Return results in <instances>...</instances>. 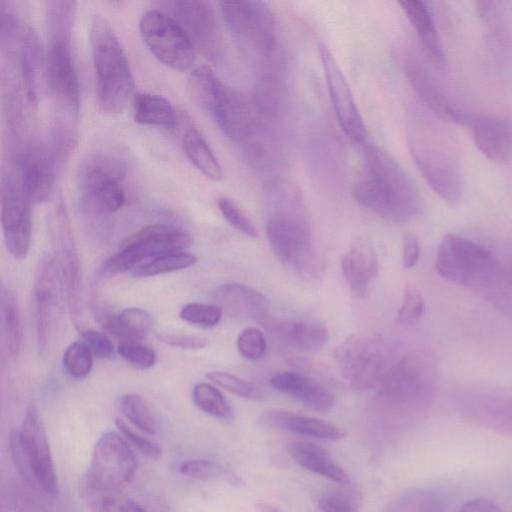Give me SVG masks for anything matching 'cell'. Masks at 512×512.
<instances>
[{"label":"cell","mask_w":512,"mask_h":512,"mask_svg":"<svg viewBox=\"0 0 512 512\" xmlns=\"http://www.w3.org/2000/svg\"><path fill=\"white\" fill-rule=\"evenodd\" d=\"M353 194L360 205L393 223L410 221L420 209L419 193L409 175L389 152L373 144L365 147Z\"/></svg>","instance_id":"1"},{"label":"cell","mask_w":512,"mask_h":512,"mask_svg":"<svg viewBox=\"0 0 512 512\" xmlns=\"http://www.w3.org/2000/svg\"><path fill=\"white\" fill-rule=\"evenodd\" d=\"M411 156L430 188L450 203L463 193L461 165L449 133L429 115L415 109L408 121Z\"/></svg>","instance_id":"2"},{"label":"cell","mask_w":512,"mask_h":512,"mask_svg":"<svg viewBox=\"0 0 512 512\" xmlns=\"http://www.w3.org/2000/svg\"><path fill=\"white\" fill-rule=\"evenodd\" d=\"M90 42L98 106L104 114H119L134 90L126 53L110 24L100 16L93 18Z\"/></svg>","instance_id":"3"},{"label":"cell","mask_w":512,"mask_h":512,"mask_svg":"<svg viewBox=\"0 0 512 512\" xmlns=\"http://www.w3.org/2000/svg\"><path fill=\"white\" fill-rule=\"evenodd\" d=\"M12 460L25 482L51 497L60 493L59 482L44 423L31 401L19 428L9 435Z\"/></svg>","instance_id":"4"},{"label":"cell","mask_w":512,"mask_h":512,"mask_svg":"<svg viewBox=\"0 0 512 512\" xmlns=\"http://www.w3.org/2000/svg\"><path fill=\"white\" fill-rule=\"evenodd\" d=\"M436 381L432 357L413 351L397 360L379 386L385 404L401 412H419L429 405Z\"/></svg>","instance_id":"5"},{"label":"cell","mask_w":512,"mask_h":512,"mask_svg":"<svg viewBox=\"0 0 512 512\" xmlns=\"http://www.w3.org/2000/svg\"><path fill=\"white\" fill-rule=\"evenodd\" d=\"M334 362L341 377L360 390L380 386L394 360L389 344L379 335H351L334 350Z\"/></svg>","instance_id":"6"},{"label":"cell","mask_w":512,"mask_h":512,"mask_svg":"<svg viewBox=\"0 0 512 512\" xmlns=\"http://www.w3.org/2000/svg\"><path fill=\"white\" fill-rule=\"evenodd\" d=\"M191 243V235L181 227L164 223L147 225L122 241L119 250L103 263L101 274L111 277L132 272L143 260L182 252Z\"/></svg>","instance_id":"7"},{"label":"cell","mask_w":512,"mask_h":512,"mask_svg":"<svg viewBox=\"0 0 512 512\" xmlns=\"http://www.w3.org/2000/svg\"><path fill=\"white\" fill-rule=\"evenodd\" d=\"M36 335L39 353L49 354L63 332L66 295L55 257L45 253L39 259L34 280Z\"/></svg>","instance_id":"8"},{"label":"cell","mask_w":512,"mask_h":512,"mask_svg":"<svg viewBox=\"0 0 512 512\" xmlns=\"http://www.w3.org/2000/svg\"><path fill=\"white\" fill-rule=\"evenodd\" d=\"M48 28L46 77L55 104L66 117H77L80 104L78 77L71 53L73 24L52 23Z\"/></svg>","instance_id":"9"},{"label":"cell","mask_w":512,"mask_h":512,"mask_svg":"<svg viewBox=\"0 0 512 512\" xmlns=\"http://www.w3.org/2000/svg\"><path fill=\"white\" fill-rule=\"evenodd\" d=\"M223 20L245 52L258 58L271 56L276 48V24L262 1H222Z\"/></svg>","instance_id":"10"},{"label":"cell","mask_w":512,"mask_h":512,"mask_svg":"<svg viewBox=\"0 0 512 512\" xmlns=\"http://www.w3.org/2000/svg\"><path fill=\"white\" fill-rule=\"evenodd\" d=\"M266 233L274 254L285 266L307 277L318 274L320 262L306 216L272 213Z\"/></svg>","instance_id":"11"},{"label":"cell","mask_w":512,"mask_h":512,"mask_svg":"<svg viewBox=\"0 0 512 512\" xmlns=\"http://www.w3.org/2000/svg\"><path fill=\"white\" fill-rule=\"evenodd\" d=\"M137 459L131 446L115 431H106L94 445L80 487L122 490L134 477Z\"/></svg>","instance_id":"12"},{"label":"cell","mask_w":512,"mask_h":512,"mask_svg":"<svg viewBox=\"0 0 512 512\" xmlns=\"http://www.w3.org/2000/svg\"><path fill=\"white\" fill-rule=\"evenodd\" d=\"M499 261L486 248L455 234L439 243L436 269L445 279L473 290Z\"/></svg>","instance_id":"13"},{"label":"cell","mask_w":512,"mask_h":512,"mask_svg":"<svg viewBox=\"0 0 512 512\" xmlns=\"http://www.w3.org/2000/svg\"><path fill=\"white\" fill-rule=\"evenodd\" d=\"M141 38L149 51L163 65L187 70L195 61V47L181 27L162 10L150 9L139 21Z\"/></svg>","instance_id":"14"},{"label":"cell","mask_w":512,"mask_h":512,"mask_svg":"<svg viewBox=\"0 0 512 512\" xmlns=\"http://www.w3.org/2000/svg\"><path fill=\"white\" fill-rule=\"evenodd\" d=\"M50 232L56 261L62 276L68 312L76 328L83 317L82 272L78 249L65 205L60 202L50 221Z\"/></svg>","instance_id":"15"},{"label":"cell","mask_w":512,"mask_h":512,"mask_svg":"<svg viewBox=\"0 0 512 512\" xmlns=\"http://www.w3.org/2000/svg\"><path fill=\"white\" fill-rule=\"evenodd\" d=\"M122 179L119 164L112 159L95 156L85 161L79 170V192L90 208L102 213H114L126 201Z\"/></svg>","instance_id":"16"},{"label":"cell","mask_w":512,"mask_h":512,"mask_svg":"<svg viewBox=\"0 0 512 512\" xmlns=\"http://www.w3.org/2000/svg\"><path fill=\"white\" fill-rule=\"evenodd\" d=\"M1 225L6 247L16 259H24L31 245V201L19 180L1 177Z\"/></svg>","instance_id":"17"},{"label":"cell","mask_w":512,"mask_h":512,"mask_svg":"<svg viewBox=\"0 0 512 512\" xmlns=\"http://www.w3.org/2000/svg\"><path fill=\"white\" fill-rule=\"evenodd\" d=\"M168 5L194 47L209 60L218 62L223 56V38L211 3L190 0L172 1Z\"/></svg>","instance_id":"18"},{"label":"cell","mask_w":512,"mask_h":512,"mask_svg":"<svg viewBox=\"0 0 512 512\" xmlns=\"http://www.w3.org/2000/svg\"><path fill=\"white\" fill-rule=\"evenodd\" d=\"M318 48L337 121L349 139L363 143L367 138L366 127L342 70L331 51L324 44H320Z\"/></svg>","instance_id":"19"},{"label":"cell","mask_w":512,"mask_h":512,"mask_svg":"<svg viewBox=\"0 0 512 512\" xmlns=\"http://www.w3.org/2000/svg\"><path fill=\"white\" fill-rule=\"evenodd\" d=\"M404 73L421 102L435 116L466 126L471 113L459 108L432 74L423 60L414 52L403 59Z\"/></svg>","instance_id":"20"},{"label":"cell","mask_w":512,"mask_h":512,"mask_svg":"<svg viewBox=\"0 0 512 512\" xmlns=\"http://www.w3.org/2000/svg\"><path fill=\"white\" fill-rule=\"evenodd\" d=\"M19 182L33 203L47 201L55 183V160L51 152L40 145H30L19 155Z\"/></svg>","instance_id":"21"},{"label":"cell","mask_w":512,"mask_h":512,"mask_svg":"<svg viewBox=\"0 0 512 512\" xmlns=\"http://www.w3.org/2000/svg\"><path fill=\"white\" fill-rule=\"evenodd\" d=\"M211 117L223 133L236 142H241L262 121L252 95H247L228 86Z\"/></svg>","instance_id":"22"},{"label":"cell","mask_w":512,"mask_h":512,"mask_svg":"<svg viewBox=\"0 0 512 512\" xmlns=\"http://www.w3.org/2000/svg\"><path fill=\"white\" fill-rule=\"evenodd\" d=\"M478 150L497 163L512 160V123L497 116L471 114L467 123Z\"/></svg>","instance_id":"23"},{"label":"cell","mask_w":512,"mask_h":512,"mask_svg":"<svg viewBox=\"0 0 512 512\" xmlns=\"http://www.w3.org/2000/svg\"><path fill=\"white\" fill-rule=\"evenodd\" d=\"M261 323L278 342L300 352H317L329 339L325 325L316 321L276 319L267 316Z\"/></svg>","instance_id":"24"},{"label":"cell","mask_w":512,"mask_h":512,"mask_svg":"<svg viewBox=\"0 0 512 512\" xmlns=\"http://www.w3.org/2000/svg\"><path fill=\"white\" fill-rule=\"evenodd\" d=\"M341 268L351 292L356 297H365L370 283L379 271L372 241L363 236L355 237L348 251L342 256Z\"/></svg>","instance_id":"25"},{"label":"cell","mask_w":512,"mask_h":512,"mask_svg":"<svg viewBox=\"0 0 512 512\" xmlns=\"http://www.w3.org/2000/svg\"><path fill=\"white\" fill-rule=\"evenodd\" d=\"M212 297L222 311L239 319L262 321L269 308L267 298L254 288L241 283H226L218 286Z\"/></svg>","instance_id":"26"},{"label":"cell","mask_w":512,"mask_h":512,"mask_svg":"<svg viewBox=\"0 0 512 512\" xmlns=\"http://www.w3.org/2000/svg\"><path fill=\"white\" fill-rule=\"evenodd\" d=\"M260 422L274 429L318 439L338 440L347 434L332 422L280 409L264 412Z\"/></svg>","instance_id":"27"},{"label":"cell","mask_w":512,"mask_h":512,"mask_svg":"<svg viewBox=\"0 0 512 512\" xmlns=\"http://www.w3.org/2000/svg\"><path fill=\"white\" fill-rule=\"evenodd\" d=\"M270 382L279 392L316 411L327 412L334 406L333 394L322 383L302 373L280 371L272 376Z\"/></svg>","instance_id":"28"},{"label":"cell","mask_w":512,"mask_h":512,"mask_svg":"<svg viewBox=\"0 0 512 512\" xmlns=\"http://www.w3.org/2000/svg\"><path fill=\"white\" fill-rule=\"evenodd\" d=\"M398 4L416 31L429 62L436 70L445 71L446 55L429 8L424 2L418 0H403Z\"/></svg>","instance_id":"29"},{"label":"cell","mask_w":512,"mask_h":512,"mask_svg":"<svg viewBox=\"0 0 512 512\" xmlns=\"http://www.w3.org/2000/svg\"><path fill=\"white\" fill-rule=\"evenodd\" d=\"M100 326L122 341H141L153 326L152 316L144 309L129 307L118 314L100 309L97 313Z\"/></svg>","instance_id":"30"},{"label":"cell","mask_w":512,"mask_h":512,"mask_svg":"<svg viewBox=\"0 0 512 512\" xmlns=\"http://www.w3.org/2000/svg\"><path fill=\"white\" fill-rule=\"evenodd\" d=\"M288 451L292 459L304 469L338 484H349L346 471L320 445L296 441L289 444Z\"/></svg>","instance_id":"31"},{"label":"cell","mask_w":512,"mask_h":512,"mask_svg":"<svg viewBox=\"0 0 512 512\" xmlns=\"http://www.w3.org/2000/svg\"><path fill=\"white\" fill-rule=\"evenodd\" d=\"M243 157L252 168L267 172L278 162L279 152L271 129L261 121L241 142Z\"/></svg>","instance_id":"32"},{"label":"cell","mask_w":512,"mask_h":512,"mask_svg":"<svg viewBox=\"0 0 512 512\" xmlns=\"http://www.w3.org/2000/svg\"><path fill=\"white\" fill-rule=\"evenodd\" d=\"M20 73L28 101L33 104L37 97V75L41 63V46L30 27L21 28L17 34Z\"/></svg>","instance_id":"33"},{"label":"cell","mask_w":512,"mask_h":512,"mask_svg":"<svg viewBox=\"0 0 512 512\" xmlns=\"http://www.w3.org/2000/svg\"><path fill=\"white\" fill-rule=\"evenodd\" d=\"M135 122L166 129L177 125V115L172 104L163 96L140 92L132 98Z\"/></svg>","instance_id":"34"},{"label":"cell","mask_w":512,"mask_h":512,"mask_svg":"<svg viewBox=\"0 0 512 512\" xmlns=\"http://www.w3.org/2000/svg\"><path fill=\"white\" fill-rule=\"evenodd\" d=\"M227 85L208 66H198L187 79V91L192 101L211 116L216 110Z\"/></svg>","instance_id":"35"},{"label":"cell","mask_w":512,"mask_h":512,"mask_svg":"<svg viewBox=\"0 0 512 512\" xmlns=\"http://www.w3.org/2000/svg\"><path fill=\"white\" fill-rule=\"evenodd\" d=\"M183 151L193 166L213 181H220L223 173L218 159L201 133L188 127L182 137Z\"/></svg>","instance_id":"36"},{"label":"cell","mask_w":512,"mask_h":512,"mask_svg":"<svg viewBox=\"0 0 512 512\" xmlns=\"http://www.w3.org/2000/svg\"><path fill=\"white\" fill-rule=\"evenodd\" d=\"M0 306L2 335L7 351L11 356H17L23 334L21 312L14 292L4 284L0 288Z\"/></svg>","instance_id":"37"},{"label":"cell","mask_w":512,"mask_h":512,"mask_svg":"<svg viewBox=\"0 0 512 512\" xmlns=\"http://www.w3.org/2000/svg\"><path fill=\"white\" fill-rule=\"evenodd\" d=\"M80 494L90 512H147L120 489L80 487Z\"/></svg>","instance_id":"38"},{"label":"cell","mask_w":512,"mask_h":512,"mask_svg":"<svg viewBox=\"0 0 512 512\" xmlns=\"http://www.w3.org/2000/svg\"><path fill=\"white\" fill-rule=\"evenodd\" d=\"M384 512H446V501L434 489L415 488L394 498Z\"/></svg>","instance_id":"39"},{"label":"cell","mask_w":512,"mask_h":512,"mask_svg":"<svg viewBox=\"0 0 512 512\" xmlns=\"http://www.w3.org/2000/svg\"><path fill=\"white\" fill-rule=\"evenodd\" d=\"M255 107L262 117H276L283 105V87L273 72H265L258 79L252 94Z\"/></svg>","instance_id":"40"},{"label":"cell","mask_w":512,"mask_h":512,"mask_svg":"<svg viewBox=\"0 0 512 512\" xmlns=\"http://www.w3.org/2000/svg\"><path fill=\"white\" fill-rule=\"evenodd\" d=\"M476 10L494 37L502 44H509L511 41V24L506 3L500 1H478L476 2Z\"/></svg>","instance_id":"41"},{"label":"cell","mask_w":512,"mask_h":512,"mask_svg":"<svg viewBox=\"0 0 512 512\" xmlns=\"http://www.w3.org/2000/svg\"><path fill=\"white\" fill-rule=\"evenodd\" d=\"M192 400L201 411L212 417L224 420L233 418V409L226 398L209 383H197L192 390Z\"/></svg>","instance_id":"42"},{"label":"cell","mask_w":512,"mask_h":512,"mask_svg":"<svg viewBox=\"0 0 512 512\" xmlns=\"http://www.w3.org/2000/svg\"><path fill=\"white\" fill-rule=\"evenodd\" d=\"M197 258L187 252L161 255L138 265L131 273L135 277H151L179 271L194 265Z\"/></svg>","instance_id":"43"},{"label":"cell","mask_w":512,"mask_h":512,"mask_svg":"<svg viewBox=\"0 0 512 512\" xmlns=\"http://www.w3.org/2000/svg\"><path fill=\"white\" fill-rule=\"evenodd\" d=\"M360 505L359 493L349 484L325 490L318 501L320 512H358Z\"/></svg>","instance_id":"44"},{"label":"cell","mask_w":512,"mask_h":512,"mask_svg":"<svg viewBox=\"0 0 512 512\" xmlns=\"http://www.w3.org/2000/svg\"><path fill=\"white\" fill-rule=\"evenodd\" d=\"M120 409L125 418L142 432L154 434L157 422L146 402L137 394L128 393L120 398Z\"/></svg>","instance_id":"45"},{"label":"cell","mask_w":512,"mask_h":512,"mask_svg":"<svg viewBox=\"0 0 512 512\" xmlns=\"http://www.w3.org/2000/svg\"><path fill=\"white\" fill-rule=\"evenodd\" d=\"M93 353L83 341L70 344L62 357L65 372L74 379H83L88 376L93 367Z\"/></svg>","instance_id":"46"},{"label":"cell","mask_w":512,"mask_h":512,"mask_svg":"<svg viewBox=\"0 0 512 512\" xmlns=\"http://www.w3.org/2000/svg\"><path fill=\"white\" fill-rule=\"evenodd\" d=\"M222 312V309L216 304L192 302L181 308L179 317L190 324L210 328L220 322Z\"/></svg>","instance_id":"47"},{"label":"cell","mask_w":512,"mask_h":512,"mask_svg":"<svg viewBox=\"0 0 512 512\" xmlns=\"http://www.w3.org/2000/svg\"><path fill=\"white\" fill-rule=\"evenodd\" d=\"M217 207L226 221L236 230L255 238L258 231L250 218L228 197L220 196L216 200Z\"/></svg>","instance_id":"48"},{"label":"cell","mask_w":512,"mask_h":512,"mask_svg":"<svg viewBox=\"0 0 512 512\" xmlns=\"http://www.w3.org/2000/svg\"><path fill=\"white\" fill-rule=\"evenodd\" d=\"M117 353L137 369H149L156 362L155 351L138 341H121L117 347Z\"/></svg>","instance_id":"49"},{"label":"cell","mask_w":512,"mask_h":512,"mask_svg":"<svg viewBox=\"0 0 512 512\" xmlns=\"http://www.w3.org/2000/svg\"><path fill=\"white\" fill-rule=\"evenodd\" d=\"M206 377L223 389L244 398L257 399L260 397L258 389L251 383L223 371H211Z\"/></svg>","instance_id":"50"},{"label":"cell","mask_w":512,"mask_h":512,"mask_svg":"<svg viewBox=\"0 0 512 512\" xmlns=\"http://www.w3.org/2000/svg\"><path fill=\"white\" fill-rule=\"evenodd\" d=\"M115 425L127 443L142 456L151 460L161 458L162 449L157 443L135 432L122 419L117 418Z\"/></svg>","instance_id":"51"},{"label":"cell","mask_w":512,"mask_h":512,"mask_svg":"<svg viewBox=\"0 0 512 512\" xmlns=\"http://www.w3.org/2000/svg\"><path fill=\"white\" fill-rule=\"evenodd\" d=\"M179 472L188 478L203 481L228 475L220 464L206 459L186 460L180 464Z\"/></svg>","instance_id":"52"},{"label":"cell","mask_w":512,"mask_h":512,"mask_svg":"<svg viewBox=\"0 0 512 512\" xmlns=\"http://www.w3.org/2000/svg\"><path fill=\"white\" fill-rule=\"evenodd\" d=\"M423 311L424 302L420 291L412 285H406L403 302L397 312V323L411 325L420 319Z\"/></svg>","instance_id":"53"},{"label":"cell","mask_w":512,"mask_h":512,"mask_svg":"<svg viewBox=\"0 0 512 512\" xmlns=\"http://www.w3.org/2000/svg\"><path fill=\"white\" fill-rule=\"evenodd\" d=\"M237 347L245 358L257 360L262 358L266 352V339L259 329L249 327L238 336Z\"/></svg>","instance_id":"54"},{"label":"cell","mask_w":512,"mask_h":512,"mask_svg":"<svg viewBox=\"0 0 512 512\" xmlns=\"http://www.w3.org/2000/svg\"><path fill=\"white\" fill-rule=\"evenodd\" d=\"M82 341L87 344L94 357L110 359L114 356L115 348L110 338L104 333L94 329L80 331Z\"/></svg>","instance_id":"55"},{"label":"cell","mask_w":512,"mask_h":512,"mask_svg":"<svg viewBox=\"0 0 512 512\" xmlns=\"http://www.w3.org/2000/svg\"><path fill=\"white\" fill-rule=\"evenodd\" d=\"M157 337L169 346L188 350L202 349L208 344L207 338L200 335L162 332Z\"/></svg>","instance_id":"56"},{"label":"cell","mask_w":512,"mask_h":512,"mask_svg":"<svg viewBox=\"0 0 512 512\" xmlns=\"http://www.w3.org/2000/svg\"><path fill=\"white\" fill-rule=\"evenodd\" d=\"M419 255L420 245L418 238L412 233L406 234L403 239V266L405 268L414 267L418 262Z\"/></svg>","instance_id":"57"},{"label":"cell","mask_w":512,"mask_h":512,"mask_svg":"<svg viewBox=\"0 0 512 512\" xmlns=\"http://www.w3.org/2000/svg\"><path fill=\"white\" fill-rule=\"evenodd\" d=\"M457 512H502V510L492 500L476 497L463 503Z\"/></svg>","instance_id":"58"},{"label":"cell","mask_w":512,"mask_h":512,"mask_svg":"<svg viewBox=\"0 0 512 512\" xmlns=\"http://www.w3.org/2000/svg\"><path fill=\"white\" fill-rule=\"evenodd\" d=\"M260 512H279L278 509H276L274 506L269 504L260 503L258 505Z\"/></svg>","instance_id":"59"}]
</instances>
